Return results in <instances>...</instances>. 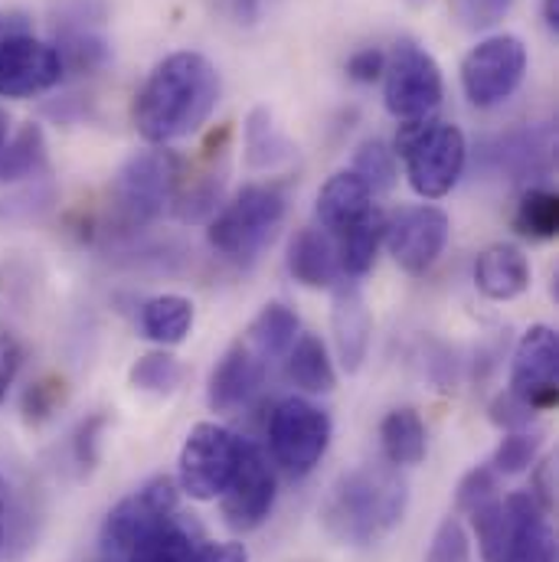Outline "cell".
<instances>
[{
    "label": "cell",
    "mask_w": 559,
    "mask_h": 562,
    "mask_svg": "<svg viewBox=\"0 0 559 562\" xmlns=\"http://www.w3.org/2000/svg\"><path fill=\"white\" fill-rule=\"evenodd\" d=\"M220 102V72L216 66L193 49L164 56L132 105V122L138 135L154 147L197 135Z\"/></svg>",
    "instance_id": "6da1fadb"
},
{
    "label": "cell",
    "mask_w": 559,
    "mask_h": 562,
    "mask_svg": "<svg viewBox=\"0 0 559 562\" xmlns=\"http://www.w3.org/2000/svg\"><path fill=\"white\" fill-rule=\"evenodd\" d=\"M410 507V484L400 468L387 464H360L340 474L324 504H321V527L340 547H377L387 540L406 517Z\"/></svg>",
    "instance_id": "7a4b0ae2"
},
{
    "label": "cell",
    "mask_w": 559,
    "mask_h": 562,
    "mask_svg": "<svg viewBox=\"0 0 559 562\" xmlns=\"http://www.w3.org/2000/svg\"><path fill=\"white\" fill-rule=\"evenodd\" d=\"M393 154L403 160L410 187L422 200H441L455 190L468 164V140L458 125L420 119L403 122Z\"/></svg>",
    "instance_id": "3957f363"
},
{
    "label": "cell",
    "mask_w": 559,
    "mask_h": 562,
    "mask_svg": "<svg viewBox=\"0 0 559 562\" xmlns=\"http://www.w3.org/2000/svg\"><path fill=\"white\" fill-rule=\"evenodd\" d=\"M180 177V157L167 147H150L128 157L112 183L109 229L135 233L150 226L164 213V206L174 203Z\"/></svg>",
    "instance_id": "277c9868"
},
{
    "label": "cell",
    "mask_w": 559,
    "mask_h": 562,
    "mask_svg": "<svg viewBox=\"0 0 559 562\" xmlns=\"http://www.w3.org/2000/svg\"><path fill=\"white\" fill-rule=\"evenodd\" d=\"M284 220V190L279 183H249L243 187L210 223V246L236 262L249 266L276 236Z\"/></svg>",
    "instance_id": "5b68a950"
},
{
    "label": "cell",
    "mask_w": 559,
    "mask_h": 562,
    "mask_svg": "<svg viewBox=\"0 0 559 562\" xmlns=\"http://www.w3.org/2000/svg\"><path fill=\"white\" fill-rule=\"evenodd\" d=\"M243 454V438L220 422H197L180 448L177 487L193 501H216L230 487Z\"/></svg>",
    "instance_id": "8992f818"
},
{
    "label": "cell",
    "mask_w": 559,
    "mask_h": 562,
    "mask_svg": "<svg viewBox=\"0 0 559 562\" xmlns=\"http://www.w3.org/2000/svg\"><path fill=\"white\" fill-rule=\"evenodd\" d=\"M445 99V82L435 56L416 40H400L387 56L383 69V102L396 122L432 119Z\"/></svg>",
    "instance_id": "52a82bcc"
},
{
    "label": "cell",
    "mask_w": 559,
    "mask_h": 562,
    "mask_svg": "<svg viewBox=\"0 0 559 562\" xmlns=\"http://www.w3.org/2000/svg\"><path fill=\"white\" fill-rule=\"evenodd\" d=\"M331 416L304 396H288L272 409L269 451L284 474L308 477L331 445Z\"/></svg>",
    "instance_id": "ba28073f"
},
{
    "label": "cell",
    "mask_w": 559,
    "mask_h": 562,
    "mask_svg": "<svg viewBox=\"0 0 559 562\" xmlns=\"http://www.w3.org/2000/svg\"><path fill=\"white\" fill-rule=\"evenodd\" d=\"M527 76V46L521 36L497 33L481 40L461 59V89L474 109L504 105Z\"/></svg>",
    "instance_id": "9c48e42d"
},
{
    "label": "cell",
    "mask_w": 559,
    "mask_h": 562,
    "mask_svg": "<svg viewBox=\"0 0 559 562\" xmlns=\"http://www.w3.org/2000/svg\"><path fill=\"white\" fill-rule=\"evenodd\" d=\"M177 501H180V487L167 474L150 477L147 484H141L135 494L119 501L109 510L105 524H102V550H105V557L122 560L138 540L154 533L164 520H170L177 514Z\"/></svg>",
    "instance_id": "30bf717a"
},
{
    "label": "cell",
    "mask_w": 559,
    "mask_h": 562,
    "mask_svg": "<svg viewBox=\"0 0 559 562\" xmlns=\"http://www.w3.org/2000/svg\"><path fill=\"white\" fill-rule=\"evenodd\" d=\"M448 233H451V220L445 210H438L432 203H416V206H403L396 216L387 220L383 243H387L393 262L406 276L420 279L445 252Z\"/></svg>",
    "instance_id": "8fae6325"
},
{
    "label": "cell",
    "mask_w": 559,
    "mask_h": 562,
    "mask_svg": "<svg viewBox=\"0 0 559 562\" xmlns=\"http://www.w3.org/2000/svg\"><path fill=\"white\" fill-rule=\"evenodd\" d=\"M276 494H279V477H276V468L269 464V454L259 445L243 441L236 474L220 497L226 524L236 533L259 530L276 507Z\"/></svg>",
    "instance_id": "7c38bea8"
},
{
    "label": "cell",
    "mask_w": 559,
    "mask_h": 562,
    "mask_svg": "<svg viewBox=\"0 0 559 562\" xmlns=\"http://www.w3.org/2000/svg\"><path fill=\"white\" fill-rule=\"evenodd\" d=\"M559 340L557 330L547 324H534L524 330V337L514 347L511 360V393L534 406L537 413H547L559 403Z\"/></svg>",
    "instance_id": "4fadbf2b"
},
{
    "label": "cell",
    "mask_w": 559,
    "mask_h": 562,
    "mask_svg": "<svg viewBox=\"0 0 559 562\" xmlns=\"http://www.w3.org/2000/svg\"><path fill=\"white\" fill-rule=\"evenodd\" d=\"M63 82V59L53 43L26 33L0 36V99H33Z\"/></svg>",
    "instance_id": "5bb4252c"
},
{
    "label": "cell",
    "mask_w": 559,
    "mask_h": 562,
    "mask_svg": "<svg viewBox=\"0 0 559 562\" xmlns=\"http://www.w3.org/2000/svg\"><path fill=\"white\" fill-rule=\"evenodd\" d=\"M269 363L246 344L236 340L220 363L210 373V386H206V403L213 413H236L243 409L266 383Z\"/></svg>",
    "instance_id": "9a60e30c"
},
{
    "label": "cell",
    "mask_w": 559,
    "mask_h": 562,
    "mask_svg": "<svg viewBox=\"0 0 559 562\" xmlns=\"http://www.w3.org/2000/svg\"><path fill=\"white\" fill-rule=\"evenodd\" d=\"M331 327H334V344H337V360L347 373H357L370 353V337H373V314L367 307V297L357 281H340L334 284V311H331Z\"/></svg>",
    "instance_id": "2e32d148"
},
{
    "label": "cell",
    "mask_w": 559,
    "mask_h": 562,
    "mask_svg": "<svg viewBox=\"0 0 559 562\" xmlns=\"http://www.w3.org/2000/svg\"><path fill=\"white\" fill-rule=\"evenodd\" d=\"M317 223L331 239L347 236L350 229H357L360 223H367L377 210L373 203V190L354 173V170H340L334 177H327V183L317 193Z\"/></svg>",
    "instance_id": "e0dca14e"
},
{
    "label": "cell",
    "mask_w": 559,
    "mask_h": 562,
    "mask_svg": "<svg viewBox=\"0 0 559 562\" xmlns=\"http://www.w3.org/2000/svg\"><path fill=\"white\" fill-rule=\"evenodd\" d=\"M514 514V540L504 562H557V533L550 527V514L527 491H514L504 497Z\"/></svg>",
    "instance_id": "ac0fdd59"
},
{
    "label": "cell",
    "mask_w": 559,
    "mask_h": 562,
    "mask_svg": "<svg viewBox=\"0 0 559 562\" xmlns=\"http://www.w3.org/2000/svg\"><path fill=\"white\" fill-rule=\"evenodd\" d=\"M474 284L491 301H514L530 288V262L511 243H494L474 259Z\"/></svg>",
    "instance_id": "d6986e66"
},
{
    "label": "cell",
    "mask_w": 559,
    "mask_h": 562,
    "mask_svg": "<svg viewBox=\"0 0 559 562\" xmlns=\"http://www.w3.org/2000/svg\"><path fill=\"white\" fill-rule=\"evenodd\" d=\"M288 272L304 288H334L340 279L337 246L324 229H301L288 246Z\"/></svg>",
    "instance_id": "ffe728a7"
},
{
    "label": "cell",
    "mask_w": 559,
    "mask_h": 562,
    "mask_svg": "<svg viewBox=\"0 0 559 562\" xmlns=\"http://www.w3.org/2000/svg\"><path fill=\"white\" fill-rule=\"evenodd\" d=\"M203 543H206L203 527L190 517L174 514L154 533L138 540L122 557V562H193V557L203 550Z\"/></svg>",
    "instance_id": "44dd1931"
},
{
    "label": "cell",
    "mask_w": 559,
    "mask_h": 562,
    "mask_svg": "<svg viewBox=\"0 0 559 562\" xmlns=\"http://www.w3.org/2000/svg\"><path fill=\"white\" fill-rule=\"evenodd\" d=\"M380 445H383V458L393 468H416L428 454V435H425V422L413 406H400L393 413H387L380 422Z\"/></svg>",
    "instance_id": "7402d4cb"
},
{
    "label": "cell",
    "mask_w": 559,
    "mask_h": 562,
    "mask_svg": "<svg viewBox=\"0 0 559 562\" xmlns=\"http://www.w3.org/2000/svg\"><path fill=\"white\" fill-rule=\"evenodd\" d=\"M284 376L304 390V393H331L337 386V370L334 360L324 347L321 337L314 334H298V340L291 344V350L284 353Z\"/></svg>",
    "instance_id": "603a6c76"
},
{
    "label": "cell",
    "mask_w": 559,
    "mask_h": 562,
    "mask_svg": "<svg viewBox=\"0 0 559 562\" xmlns=\"http://www.w3.org/2000/svg\"><path fill=\"white\" fill-rule=\"evenodd\" d=\"M193 301L183 294H157L141 307V334L157 347H177L193 330Z\"/></svg>",
    "instance_id": "cb8c5ba5"
},
{
    "label": "cell",
    "mask_w": 559,
    "mask_h": 562,
    "mask_svg": "<svg viewBox=\"0 0 559 562\" xmlns=\"http://www.w3.org/2000/svg\"><path fill=\"white\" fill-rule=\"evenodd\" d=\"M298 334H301L298 314L288 304L272 301V304H266L253 317V324L246 327V337L243 340L272 367L276 360H284V353L291 350V344L298 340Z\"/></svg>",
    "instance_id": "d4e9b609"
},
{
    "label": "cell",
    "mask_w": 559,
    "mask_h": 562,
    "mask_svg": "<svg viewBox=\"0 0 559 562\" xmlns=\"http://www.w3.org/2000/svg\"><path fill=\"white\" fill-rule=\"evenodd\" d=\"M550 154H554V132L550 128L517 132V135L501 140L497 150H491L497 167L511 170L514 177L547 173L550 170Z\"/></svg>",
    "instance_id": "484cf974"
},
{
    "label": "cell",
    "mask_w": 559,
    "mask_h": 562,
    "mask_svg": "<svg viewBox=\"0 0 559 562\" xmlns=\"http://www.w3.org/2000/svg\"><path fill=\"white\" fill-rule=\"evenodd\" d=\"M56 53H59V59H63V76H66V72H72V76H92V72H99V69L109 63V56H112L109 43H105L96 30H89V20H86V23H66V26L59 30Z\"/></svg>",
    "instance_id": "4316f807"
},
{
    "label": "cell",
    "mask_w": 559,
    "mask_h": 562,
    "mask_svg": "<svg viewBox=\"0 0 559 562\" xmlns=\"http://www.w3.org/2000/svg\"><path fill=\"white\" fill-rule=\"evenodd\" d=\"M383 233H387V216L380 210L367 223H360L357 229H350L347 236L334 239L337 262H340V276H347V279L367 276L373 269V262H377L380 246H383Z\"/></svg>",
    "instance_id": "83f0119b"
},
{
    "label": "cell",
    "mask_w": 559,
    "mask_h": 562,
    "mask_svg": "<svg viewBox=\"0 0 559 562\" xmlns=\"http://www.w3.org/2000/svg\"><path fill=\"white\" fill-rule=\"evenodd\" d=\"M471 530L478 537V550L484 562H504L511 540H514V514L507 507V501L491 497L484 504H478L471 510Z\"/></svg>",
    "instance_id": "f1b7e54d"
},
{
    "label": "cell",
    "mask_w": 559,
    "mask_h": 562,
    "mask_svg": "<svg viewBox=\"0 0 559 562\" xmlns=\"http://www.w3.org/2000/svg\"><path fill=\"white\" fill-rule=\"evenodd\" d=\"M46 170V135L36 122L10 135L0 157V183H16Z\"/></svg>",
    "instance_id": "f546056e"
},
{
    "label": "cell",
    "mask_w": 559,
    "mask_h": 562,
    "mask_svg": "<svg viewBox=\"0 0 559 562\" xmlns=\"http://www.w3.org/2000/svg\"><path fill=\"white\" fill-rule=\"evenodd\" d=\"M291 157V144L281 138L272 112L269 109H253L246 119V160L256 170H272Z\"/></svg>",
    "instance_id": "4dcf8cb0"
},
{
    "label": "cell",
    "mask_w": 559,
    "mask_h": 562,
    "mask_svg": "<svg viewBox=\"0 0 559 562\" xmlns=\"http://www.w3.org/2000/svg\"><path fill=\"white\" fill-rule=\"evenodd\" d=\"M514 226L521 236L527 239H554L559 233V196L547 187H530L524 190L517 213H514Z\"/></svg>",
    "instance_id": "1f68e13d"
},
{
    "label": "cell",
    "mask_w": 559,
    "mask_h": 562,
    "mask_svg": "<svg viewBox=\"0 0 559 562\" xmlns=\"http://www.w3.org/2000/svg\"><path fill=\"white\" fill-rule=\"evenodd\" d=\"M128 380H132V386H135L138 393L170 396V393H177L180 383L187 380V367H183L174 353H167V350L160 347V350L141 357L138 363L132 367Z\"/></svg>",
    "instance_id": "d6a6232c"
},
{
    "label": "cell",
    "mask_w": 559,
    "mask_h": 562,
    "mask_svg": "<svg viewBox=\"0 0 559 562\" xmlns=\"http://www.w3.org/2000/svg\"><path fill=\"white\" fill-rule=\"evenodd\" d=\"M370 190L377 193H390L400 180V167H396V154L383 144V140L370 138L364 140L354 154V167H350Z\"/></svg>",
    "instance_id": "836d02e7"
},
{
    "label": "cell",
    "mask_w": 559,
    "mask_h": 562,
    "mask_svg": "<svg viewBox=\"0 0 559 562\" xmlns=\"http://www.w3.org/2000/svg\"><path fill=\"white\" fill-rule=\"evenodd\" d=\"M540 448H544V435H540V431H530V428H524V431H507V435L501 438L494 458H491V468H494L497 474H524V471H530V464L537 461Z\"/></svg>",
    "instance_id": "e575fe53"
},
{
    "label": "cell",
    "mask_w": 559,
    "mask_h": 562,
    "mask_svg": "<svg viewBox=\"0 0 559 562\" xmlns=\"http://www.w3.org/2000/svg\"><path fill=\"white\" fill-rule=\"evenodd\" d=\"M66 380L63 376H40L36 383H30L26 386V393H23V419L26 425H43V422H49L56 413H59V406L66 403Z\"/></svg>",
    "instance_id": "d590c367"
},
{
    "label": "cell",
    "mask_w": 559,
    "mask_h": 562,
    "mask_svg": "<svg viewBox=\"0 0 559 562\" xmlns=\"http://www.w3.org/2000/svg\"><path fill=\"white\" fill-rule=\"evenodd\" d=\"M511 7H514V0H451L455 20L471 33H484V30L497 26L511 13Z\"/></svg>",
    "instance_id": "8d00e7d4"
},
{
    "label": "cell",
    "mask_w": 559,
    "mask_h": 562,
    "mask_svg": "<svg viewBox=\"0 0 559 562\" xmlns=\"http://www.w3.org/2000/svg\"><path fill=\"white\" fill-rule=\"evenodd\" d=\"M537 416L540 413L534 406H527L524 400H517L511 390L497 393L491 400V406H488V419L494 422L497 428H504V431H524V428H530L537 422Z\"/></svg>",
    "instance_id": "74e56055"
},
{
    "label": "cell",
    "mask_w": 559,
    "mask_h": 562,
    "mask_svg": "<svg viewBox=\"0 0 559 562\" xmlns=\"http://www.w3.org/2000/svg\"><path fill=\"white\" fill-rule=\"evenodd\" d=\"M497 477H501V474H497L491 464H478V468H471V471L461 477V484H458V507L471 514L478 504H484V501L497 497Z\"/></svg>",
    "instance_id": "f35d334b"
},
{
    "label": "cell",
    "mask_w": 559,
    "mask_h": 562,
    "mask_svg": "<svg viewBox=\"0 0 559 562\" xmlns=\"http://www.w3.org/2000/svg\"><path fill=\"white\" fill-rule=\"evenodd\" d=\"M468 533H465V527L455 520V517H448L441 527H438V533H435V540H432V547H428V557L425 562H468Z\"/></svg>",
    "instance_id": "ab89813d"
},
{
    "label": "cell",
    "mask_w": 559,
    "mask_h": 562,
    "mask_svg": "<svg viewBox=\"0 0 559 562\" xmlns=\"http://www.w3.org/2000/svg\"><path fill=\"white\" fill-rule=\"evenodd\" d=\"M383 69H387V53L377 49V46H367V49H357L350 59H347V76L360 86H373L377 79H383Z\"/></svg>",
    "instance_id": "60d3db41"
},
{
    "label": "cell",
    "mask_w": 559,
    "mask_h": 562,
    "mask_svg": "<svg viewBox=\"0 0 559 562\" xmlns=\"http://www.w3.org/2000/svg\"><path fill=\"white\" fill-rule=\"evenodd\" d=\"M527 494L540 504L544 514H554V507H557V458H547L544 464L534 468Z\"/></svg>",
    "instance_id": "b9f144b4"
},
{
    "label": "cell",
    "mask_w": 559,
    "mask_h": 562,
    "mask_svg": "<svg viewBox=\"0 0 559 562\" xmlns=\"http://www.w3.org/2000/svg\"><path fill=\"white\" fill-rule=\"evenodd\" d=\"M20 363H23V347L20 340L10 334V330H0V403L7 400L16 373H20Z\"/></svg>",
    "instance_id": "7bdbcfd3"
},
{
    "label": "cell",
    "mask_w": 559,
    "mask_h": 562,
    "mask_svg": "<svg viewBox=\"0 0 559 562\" xmlns=\"http://www.w3.org/2000/svg\"><path fill=\"white\" fill-rule=\"evenodd\" d=\"M102 428H105V416H92V419L79 425V431H76V461L82 468H92L99 461V435H102Z\"/></svg>",
    "instance_id": "ee69618b"
},
{
    "label": "cell",
    "mask_w": 559,
    "mask_h": 562,
    "mask_svg": "<svg viewBox=\"0 0 559 562\" xmlns=\"http://www.w3.org/2000/svg\"><path fill=\"white\" fill-rule=\"evenodd\" d=\"M193 562H249L243 543H203Z\"/></svg>",
    "instance_id": "f6af8a7d"
},
{
    "label": "cell",
    "mask_w": 559,
    "mask_h": 562,
    "mask_svg": "<svg viewBox=\"0 0 559 562\" xmlns=\"http://www.w3.org/2000/svg\"><path fill=\"white\" fill-rule=\"evenodd\" d=\"M223 3L239 26H253L262 16V0H223Z\"/></svg>",
    "instance_id": "bcb514c9"
},
{
    "label": "cell",
    "mask_w": 559,
    "mask_h": 562,
    "mask_svg": "<svg viewBox=\"0 0 559 562\" xmlns=\"http://www.w3.org/2000/svg\"><path fill=\"white\" fill-rule=\"evenodd\" d=\"M10 524H13V510H10V487L0 474V547H7L10 537Z\"/></svg>",
    "instance_id": "7dc6e473"
},
{
    "label": "cell",
    "mask_w": 559,
    "mask_h": 562,
    "mask_svg": "<svg viewBox=\"0 0 559 562\" xmlns=\"http://www.w3.org/2000/svg\"><path fill=\"white\" fill-rule=\"evenodd\" d=\"M544 20H547V30L557 36L559 33V0H544Z\"/></svg>",
    "instance_id": "c3c4849f"
},
{
    "label": "cell",
    "mask_w": 559,
    "mask_h": 562,
    "mask_svg": "<svg viewBox=\"0 0 559 562\" xmlns=\"http://www.w3.org/2000/svg\"><path fill=\"white\" fill-rule=\"evenodd\" d=\"M7 140H10V119H7V112L0 109V157H3V147H7Z\"/></svg>",
    "instance_id": "681fc988"
},
{
    "label": "cell",
    "mask_w": 559,
    "mask_h": 562,
    "mask_svg": "<svg viewBox=\"0 0 559 562\" xmlns=\"http://www.w3.org/2000/svg\"><path fill=\"white\" fill-rule=\"evenodd\" d=\"M406 3H410V7H416V10H422V7H428L432 0H406Z\"/></svg>",
    "instance_id": "f907efd6"
},
{
    "label": "cell",
    "mask_w": 559,
    "mask_h": 562,
    "mask_svg": "<svg viewBox=\"0 0 559 562\" xmlns=\"http://www.w3.org/2000/svg\"><path fill=\"white\" fill-rule=\"evenodd\" d=\"M0 26H3V20H0Z\"/></svg>",
    "instance_id": "816d5d0a"
}]
</instances>
